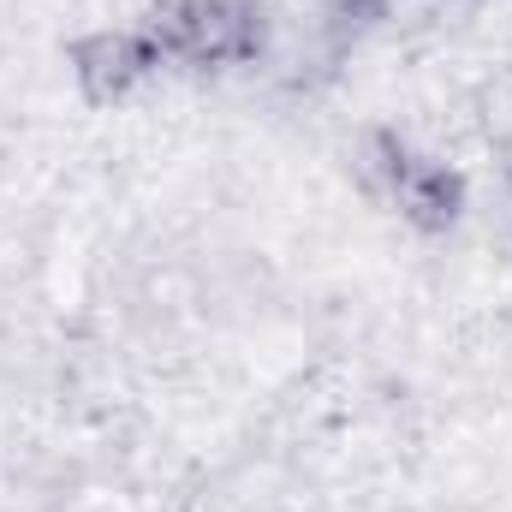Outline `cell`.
Listing matches in <instances>:
<instances>
[{"instance_id": "3957f363", "label": "cell", "mask_w": 512, "mask_h": 512, "mask_svg": "<svg viewBox=\"0 0 512 512\" xmlns=\"http://www.w3.org/2000/svg\"><path fill=\"white\" fill-rule=\"evenodd\" d=\"M155 66H161V60H155V48L143 42V30H96V36H84V42L72 48V78H78V90H84L96 108L126 102Z\"/></svg>"}, {"instance_id": "7a4b0ae2", "label": "cell", "mask_w": 512, "mask_h": 512, "mask_svg": "<svg viewBox=\"0 0 512 512\" xmlns=\"http://www.w3.org/2000/svg\"><path fill=\"white\" fill-rule=\"evenodd\" d=\"M364 179H370V191L382 203H393L417 233H447L459 221V209H465V179L447 161L417 155L393 131H376L364 143Z\"/></svg>"}, {"instance_id": "6da1fadb", "label": "cell", "mask_w": 512, "mask_h": 512, "mask_svg": "<svg viewBox=\"0 0 512 512\" xmlns=\"http://www.w3.org/2000/svg\"><path fill=\"white\" fill-rule=\"evenodd\" d=\"M155 60L185 66H239L262 48V6L256 0H161L143 24Z\"/></svg>"}]
</instances>
